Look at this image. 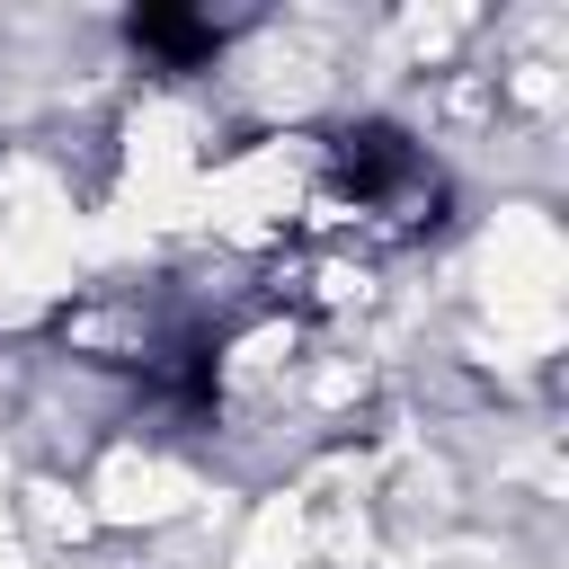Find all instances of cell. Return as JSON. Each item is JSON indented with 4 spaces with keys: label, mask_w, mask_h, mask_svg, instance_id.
<instances>
[{
    "label": "cell",
    "mask_w": 569,
    "mask_h": 569,
    "mask_svg": "<svg viewBox=\"0 0 569 569\" xmlns=\"http://www.w3.org/2000/svg\"><path fill=\"white\" fill-rule=\"evenodd\" d=\"M445 222V169L427 160L418 133L365 116L347 133H329L311 151V178H302V240L320 249H347V258H391V249H418L427 231Z\"/></svg>",
    "instance_id": "obj_1"
}]
</instances>
